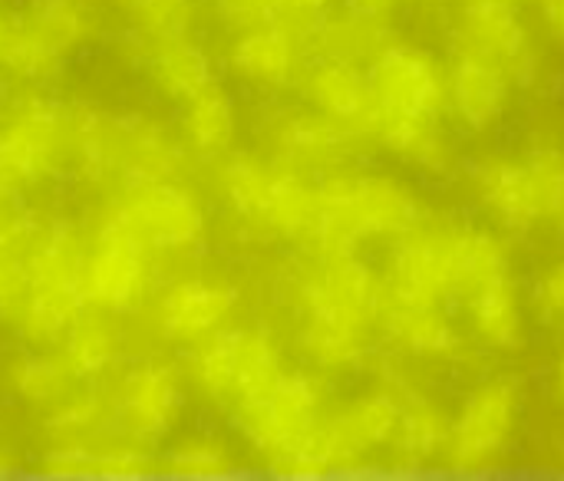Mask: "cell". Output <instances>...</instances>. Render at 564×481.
<instances>
[{
    "label": "cell",
    "mask_w": 564,
    "mask_h": 481,
    "mask_svg": "<svg viewBox=\"0 0 564 481\" xmlns=\"http://www.w3.org/2000/svg\"><path fill=\"white\" fill-rule=\"evenodd\" d=\"M304 304H307V343L330 360L354 357L367 324L377 310V291L364 264L354 258L327 261L307 284H304Z\"/></svg>",
    "instance_id": "6da1fadb"
},
{
    "label": "cell",
    "mask_w": 564,
    "mask_h": 481,
    "mask_svg": "<svg viewBox=\"0 0 564 481\" xmlns=\"http://www.w3.org/2000/svg\"><path fill=\"white\" fill-rule=\"evenodd\" d=\"M321 195V234L337 248L364 234L406 231L416 218L413 198L390 182H334Z\"/></svg>",
    "instance_id": "7a4b0ae2"
},
{
    "label": "cell",
    "mask_w": 564,
    "mask_h": 481,
    "mask_svg": "<svg viewBox=\"0 0 564 481\" xmlns=\"http://www.w3.org/2000/svg\"><path fill=\"white\" fill-rule=\"evenodd\" d=\"M373 96V125L390 119H426L440 106V79L426 56L406 46L387 50L367 76Z\"/></svg>",
    "instance_id": "3957f363"
},
{
    "label": "cell",
    "mask_w": 564,
    "mask_h": 481,
    "mask_svg": "<svg viewBox=\"0 0 564 481\" xmlns=\"http://www.w3.org/2000/svg\"><path fill=\"white\" fill-rule=\"evenodd\" d=\"M241 426L258 446L288 456L317 426V393L304 376H278L261 400L241 403Z\"/></svg>",
    "instance_id": "277c9868"
},
{
    "label": "cell",
    "mask_w": 564,
    "mask_h": 481,
    "mask_svg": "<svg viewBox=\"0 0 564 481\" xmlns=\"http://www.w3.org/2000/svg\"><path fill=\"white\" fill-rule=\"evenodd\" d=\"M202 376L218 396H238L241 403L261 400L278 383V360L261 334L235 330L221 334L202 360Z\"/></svg>",
    "instance_id": "5b68a950"
},
{
    "label": "cell",
    "mask_w": 564,
    "mask_h": 481,
    "mask_svg": "<svg viewBox=\"0 0 564 481\" xmlns=\"http://www.w3.org/2000/svg\"><path fill=\"white\" fill-rule=\"evenodd\" d=\"M516 413H519V400H516V386L509 383H492L482 386L463 409L459 426H456V459L463 466H482L492 462L512 426H516Z\"/></svg>",
    "instance_id": "8992f818"
},
{
    "label": "cell",
    "mask_w": 564,
    "mask_h": 481,
    "mask_svg": "<svg viewBox=\"0 0 564 481\" xmlns=\"http://www.w3.org/2000/svg\"><path fill=\"white\" fill-rule=\"evenodd\" d=\"M142 238L126 221L106 228L86 267V287L109 307L129 310L142 297Z\"/></svg>",
    "instance_id": "52a82bcc"
},
{
    "label": "cell",
    "mask_w": 564,
    "mask_h": 481,
    "mask_svg": "<svg viewBox=\"0 0 564 481\" xmlns=\"http://www.w3.org/2000/svg\"><path fill=\"white\" fill-rule=\"evenodd\" d=\"M126 225L142 241L169 248V244L192 241L202 228V215L185 192H178L159 178H145L126 208Z\"/></svg>",
    "instance_id": "ba28073f"
},
{
    "label": "cell",
    "mask_w": 564,
    "mask_h": 481,
    "mask_svg": "<svg viewBox=\"0 0 564 481\" xmlns=\"http://www.w3.org/2000/svg\"><path fill=\"white\" fill-rule=\"evenodd\" d=\"M466 53L486 56L496 66H509L519 76L532 73L525 30L506 0H479L466 10Z\"/></svg>",
    "instance_id": "9c48e42d"
},
{
    "label": "cell",
    "mask_w": 564,
    "mask_h": 481,
    "mask_svg": "<svg viewBox=\"0 0 564 481\" xmlns=\"http://www.w3.org/2000/svg\"><path fill=\"white\" fill-rule=\"evenodd\" d=\"M453 241H416L400 251L397 300L440 304L443 294H453Z\"/></svg>",
    "instance_id": "30bf717a"
},
{
    "label": "cell",
    "mask_w": 564,
    "mask_h": 481,
    "mask_svg": "<svg viewBox=\"0 0 564 481\" xmlns=\"http://www.w3.org/2000/svg\"><path fill=\"white\" fill-rule=\"evenodd\" d=\"M178 409V390L165 370H135L126 383L122 409H119V429L132 439H152Z\"/></svg>",
    "instance_id": "8fae6325"
},
{
    "label": "cell",
    "mask_w": 564,
    "mask_h": 481,
    "mask_svg": "<svg viewBox=\"0 0 564 481\" xmlns=\"http://www.w3.org/2000/svg\"><path fill=\"white\" fill-rule=\"evenodd\" d=\"M453 99H456V109L463 112L466 122L489 125L506 106L502 66H496L486 56L463 50L456 66H453Z\"/></svg>",
    "instance_id": "7c38bea8"
},
{
    "label": "cell",
    "mask_w": 564,
    "mask_h": 481,
    "mask_svg": "<svg viewBox=\"0 0 564 481\" xmlns=\"http://www.w3.org/2000/svg\"><path fill=\"white\" fill-rule=\"evenodd\" d=\"M231 304H235V294L225 287H208V284L178 287L165 304V327L175 337L208 334L225 320Z\"/></svg>",
    "instance_id": "4fadbf2b"
},
{
    "label": "cell",
    "mask_w": 564,
    "mask_h": 481,
    "mask_svg": "<svg viewBox=\"0 0 564 481\" xmlns=\"http://www.w3.org/2000/svg\"><path fill=\"white\" fill-rule=\"evenodd\" d=\"M506 277V258L502 248L486 234H459L453 241V291L463 297H476Z\"/></svg>",
    "instance_id": "5bb4252c"
},
{
    "label": "cell",
    "mask_w": 564,
    "mask_h": 481,
    "mask_svg": "<svg viewBox=\"0 0 564 481\" xmlns=\"http://www.w3.org/2000/svg\"><path fill=\"white\" fill-rule=\"evenodd\" d=\"M482 195L509 228L529 231L539 221L532 178L525 165H489L482 172Z\"/></svg>",
    "instance_id": "9a60e30c"
},
{
    "label": "cell",
    "mask_w": 564,
    "mask_h": 481,
    "mask_svg": "<svg viewBox=\"0 0 564 481\" xmlns=\"http://www.w3.org/2000/svg\"><path fill=\"white\" fill-rule=\"evenodd\" d=\"M314 96L321 99V106L327 112H334L337 119H357L364 125H373V96H370V83L354 73L347 63H324L314 79H311Z\"/></svg>",
    "instance_id": "2e32d148"
},
{
    "label": "cell",
    "mask_w": 564,
    "mask_h": 481,
    "mask_svg": "<svg viewBox=\"0 0 564 481\" xmlns=\"http://www.w3.org/2000/svg\"><path fill=\"white\" fill-rule=\"evenodd\" d=\"M235 59H238L241 73L254 83H268V86L284 83L294 66V36L278 26L258 30L241 40Z\"/></svg>",
    "instance_id": "e0dca14e"
},
{
    "label": "cell",
    "mask_w": 564,
    "mask_h": 481,
    "mask_svg": "<svg viewBox=\"0 0 564 481\" xmlns=\"http://www.w3.org/2000/svg\"><path fill=\"white\" fill-rule=\"evenodd\" d=\"M264 215L284 231H321L324 195L297 175H274Z\"/></svg>",
    "instance_id": "ac0fdd59"
},
{
    "label": "cell",
    "mask_w": 564,
    "mask_h": 481,
    "mask_svg": "<svg viewBox=\"0 0 564 481\" xmlns=\"http://www.w3.org/2000/svg\"><path fill=\"white\" fill-rule=\"evenodd\" d=\"M159 40V46L152 50V66H155V76L175 92V96H195L198 89H205L212 83V73H208V59L188 46V43H178L175 36H162V33H149Z\"/></svg>",
    "instance_id": "d6986e66"
},
{
    "label": "cell",
    "mask_w": 564,
    "mask_h": 481,
    "mask_svg": "<svg viewBox=\"0 0 564 481\" xmlns=\"http://www.w3.org/2000/svg\"><path fill=\"white\" fill-rule=\"evenodd\" d=\"M188 132L205 155H215L231 142L235 112H231L228 96L215 89L212 83L198 89L195 96H188Z\"/></svg>",
    "instance_id": "ffe728a7"
},
{
    "label": "cell",
    "mask_w": 564,
    "mask_h": 481,
    "mask_svg": "<svg viewBox=\"0 0 564 481\" xmlns=\"http://www.w3.org/2000/svg\"><path fill=\"white\" fill-rule=\"evenodd\" d=\"M393 334L420 353H436L453 343V330L440 314V304H403L393 310Z\"/></svg>",
    "instance_id": "44dd1931"
},
{
    "label": "cell",
    "mask_w": 564,
    "mask_h": 481,
    "mask_svg": "<svg viewBox=\"0 0 564 481\" xmlns=\"http://www.w3.org/2000/svg\"><path fill=\"white\" fill-rule=\"evenodd\" d=\"M473 314H476V324L479 330L499 343V347H512L519 340V307H516V297L509 291V281L482 291L473 297Z\"/></svg>",
    "instance_id": "7402d4cb"
},
{
    "label": "cell",
    "mask_w": 564,
    "mask_h": 481,
    "mask_svg": "<svg viewBox=\"0 0 564 481\" xmlns=\"http://www.w3.org/2000/svg\"><path fill=\"white\" fill-rule=\"evenodd\" d=\"M529 178H532V195H535V208H539V221L552 218L564 225V155L555 149H542L535 152L529 162Z\"/></svg>",
    "instance_id": "603a6c76"
},
{
    "label": "cell",
    "mask_w": 564,
    "mask_h": 481,
    "mask_svg": "<svg viewBox=\"0 0 564 481\" xmlns=\"http://www.w3.org/2000/svg\"><path fill=\"white\" fill-rule=\"evenodd\" d=\"M271 188H274V175L258 168L254 162H235L228 168V195L241 211L264 215Z\"/></svg>",
    "instance_id": "cb8c5ba5"
},
{
    "label": "cell",
    "mask_w": 564,
    "mask_h": 481,
    "mask_svg": "<svg viewBox=\"0 0 564 481\" xmlns=\"http://www.w3.org/2000/svg\"><path fill=\"white\" fill-rule=\"evenodd\" d=\"M116 357V337L106 324L99 320H86L76 327L73 334V360L83 370H102L106 363H112Z\"/></svg>",
    "instance_id": "d4e9b609"
},
{
    "label": "cell",
    "mask_w": 564,
    "mask_h": 481,
    "mask_svg": "<svg viewBox=\"0 0 564 481\" xmlns=\"http://www.w3.org/2000/svg\"><path fill=\"white\" fill-rule=\"evenodd\" d=\"M288 149L297 152V155H327L337 149L340 142V132L337 125L330 122H317V119H297L288 125V135H284Z\"/></svg>",
    "instance_id": "484cf974"
},
{
    "label": "cell",
    "mask_w": 564,
    "mask_h": 481,
    "mask_svg": "<svg viewBox=\"0 0 564 481\" xmlns=\"http://www.w3.org/2000/svg\"><path fill=\"white\" fill-rule=\"evenodd\" d=\"M20 390L33 400H50L63 390V370L56 363H46V360H36L23 370L20 376Z\"/></svg>",
    "instance_id": "4316f807"
},
{
    "label": "cell",
    "mask_w": 564,
    "mask_h": 481,
    "mask_svg": "<svg viewBox=\"0 0 564 481\" xmlns=\"http://www.w3.org/2000/svg\"><path fill=\"white\" fill-rule=\"evenodd\" d=\"M221 7L231 17V23H258L271 20L274 0H221Z\"/></svg>",
    "instance_id": "83f0119b"
},
{
    "label": "cell",
    "mask_w": 564,
    "mask_h": 481,
    "mask_svg": "<svg viewBox=\"0 0 564 481\" xmlns=\"http://www.w3.org/2000/svg\"><path fill=\"white\" fill-rule=\"evenodd\" d=\"M175 466L185 472H215V469H221V459L215 452H185L175 459Z\"/></svg>",
    "instance_id": "f1b7e54d"
},
{
    "label": "cell",
    "mask_w": 564,
    "mask_h": 481,
    "mask_svg": "<svg viewBox=\"0 0 564 481\" xmlns=\"http://www.w3.org/2000/svg\"><path fill=\"white\" fill-rule=\"evenodd\" d=\"M542 297H545V307H549V314H562L564 317V264L545 281V291H542Z\"/></svg>",
    "instance_id": "f546056e"
},
{
    "label": "cell",
    "mask_w": 564,
    "mask_h": 481,
    "mask_svg": "<svg viewBox=\"0 0 564 481\" xmlns=\"http://www.w3.org/2000/svg\"><path fill=\"white\" fill-rule=\"evenodd\" d=\"M542 10H545V20H549L552 33L564 43V0H542Z\"/></svg>",
    "instance_id": "4dcf8cb0"
},
{
    "label": "cell",
    "mask_w": 564,
    "mask_h": 481,
    "mask_svg": "<svg viewBox=\"0 0 564 481\" xmlns=\"http://www.w3.org/2000/svg\"><path fill=\"white\" fill-rule=\"evenodd\" d=\"M314 3H317V7H321V3H327V0H314Z\"/></svg>",
    "instance_id": "1f68e13d"
}]
</instances>
